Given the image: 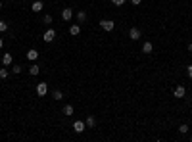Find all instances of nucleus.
I'll list each match as a JSON object with an SVG mask.
<instances>
[{
	"instance_id": "25",
	"label": "nucleus",
	"mask_w": 192,
	"mask_h": 142,
	"mask_svg": "<svg viewBox=\"0 0 192 142\" xmlns=\"http://www.w3.org/2000/svg\"><path fill=\"white\" fill-rule=\"evenodd\" d=\"M131 2H133V4H134V6H138V4H140V2H142V0H131Z\"/></svg>"
},
{
	"instance_id": "19",
	"label": "nucleus",
	"mask_w": 192,
	"mask_h": 142,
	"mask_svg": "<svg viewBox=\"0 0 192 142\" xmlns=\"http://www.w3.org/2000/svg\"><path fill=\"white\" fill-rule=\"evenodd\" d=\"M64 113H65V115H71V113H73V106H69V104H67V106H64Z\"/></svg>"
},
{
	"instance_id": "16",
	"label": "nucleus",
	"mask_w": 192,
	"mask_h": 142,
	"mask_svg": "<svg viewBox=\"0 0 192 142\" xmlns=\"http://www.w3.org/2000/svg\"><path fill=\"white\" fill-rule=\"evenodd\" d=\"M94 125H96V119L92 115H88L87 117V127H94Z\"/></svg>"
},
{
	"instance_id": "2",
	"label": "nucleus",
	"mask_w": 192,
	"mask_h": 142,
	"mask_svg": "<svg viewBox=\"0 0 192 142\" xmlns=\"http://www.w3.org/2000/svg\"><path fill=\"white\" fill-rule=\"evenodd\" d=\"M100 27H102L104 31H113L115 23H113V21H110V19H102V21H100Z\"/></svg>"
},
{
	"instance_id": "27",
	"label": "nucleus",
	"mask_w": 192,
	"mask_h": 142,
	"mask_svg": "<svg viewBox=\"0 0 192 142\" xmlns=\"http://www.w3.org/2000/svg\"><path fill=\"white\" fill-rule=\"evenodd\" d=\"M188 50H190V52H192V42H190V44H188Z\"/></svg>"
},
{
	"instance_id": "20",
	"label": "nucleus",
	"mask_w": 192,
	"mask_h": 142,
	"mask_svg": "<svg viewBox=\"0 0 192 142\" xmlns=\"http://www.w3.org/2000/svg\"><path fill=\"white\" fill-rule=\"evenodd\" d=\"M12 73L19 75V73H21V66H14V67H12Z\"/></svg>"
},
{
	"instance_id": "3",
	"label": "nucleus",
	"mask_w": 192,
	"mask_h": 142,
	"mask_svg": "<svg viewBox=\"0 0 192 142\" xmlns=\"http://www.w3.org/2000/svg\"><path fill=\"white\" fill-rule=\"evenodd\" d=\"M185 94H186V90H185V87H183V84L175 87V90H173V96H175V98H185Z\"/></svg>"
},
{
	"instance_id": "23",
	"label": "nucleus",
	"mask_w": 192,
	"mask_h": 142,
	"mask_svg": "<svg viewBox=\"0 0 192 142\" xmlns=\"http://www.w3.org/2000/svg\"><path fill=\"white\" fill-rule=\"evenodd\" d=\"M8 29V25H6V21H0V31H2V33H4V31H6Z\"/></svg>"
},
{
	"instance_id": "1",
	"label": "nucleus",
	"mask_w": 192,
	"mask_h": 142,
	"mask_svg": "<svg viewBox=\"0 0 192 142\" xmlns=\"http://www.w3.org/2000/svg\"><path fill=\"white\" fill-rule=\"evenodd\" d=\"M42 39L46 40V42H52V40L56 39V31L52 29V27H50V29H46V31H44V35H42Z\"/></svg>"
},
{
	"instance_id": "13",
	"label": "nucleus",
	"mask_w": 192,
	"mask_h": 142,
	"mask_svg": "<svg viewBox=\"0 0 192 142\" xmlns=\"http://www.w3.org/2000/svg\"><path fill=\"white\" fill-rule=\"evenodd\" d=\"M77 19H79L81 23H83V21H87V12H83V10H81L79 14H77Z\"/></svg>"
},
{
	"instance_id": "22",
	"label": "nucleus",
	"mask_w": 192,
	"mask_h": 142,
	"mask_svg": "<svg viewBox=\"0 0 192 142\" xmlns=\"http://www.w3.org/2000/svg\"><path fill=\"white\" fill-rule=\"evenodd\" d=\"M112 4H113V6H123L125 0H112Z\"/></svg>"
},
{
	"instance_id": "9",
	"label": "nucleus",
	"mask_w": 192,
	"mask_h": 142,
	"mask_svg": "<svg viewBox=\"0 0 192 142\" xmlns=\"http://www.w3.org/2000/svg\"><path fill=\"white\" fill-rule=\"evenodd\" d=\"M12 60H14V58H12V54H8V52H6V54L2 56V66H12Z\"/></svg>"
},
{
	"instance_id": "14",
	"label": "nucleus",
	"mask_w": 192,
	"mask_h": 142,
	"mask_svg": "<svg viewBox=\"0 0 192 142\" xmlns=\"http://www.w3.org/2000/svg\"><path fill=\"white\" fill-rule=\"evenodd\" d=\"M8 75H10V71H8L6 66H4L2 69H0V79H8Z\"/></svg>"
},
{
	"instance_id": "26",
	"label": "nucleus",
	"mask_w": 192,
	"mask_h": 142,
	"mask_svg": "<svg viewBox=\"0 0 192 142\" xmlns=\"http://www.w3.org/2000/svg\"><path fill=\"white\" fill-rule=\"evenodd\" d=\"M2 46H4V40H2V39H0V48H2Z\"/></svg>"
},
{
	"instance_id": "12",
	"label": "nucleus",
	"mask_w": 192,
	"mask_h": 142,
	"mask_svg": "<svg viewBox=\"0 0 192 142\" xmlns=\"http://www.w3.org/2000/svg\"><path fill=\"white\" fill-rule=\"evenodd\" d=\"M69 33H71L73 36H77V35L81 33V27L79 25H71V27H69Z\"/></svg>"
},
{
	"instance_id": "11",
	"label": "nucleus",
	"mask_w": 192,
	"mask_h": 142,
	"mask_svg": "<svg viewBox=\"0 0 192 142\" xmlns=\"http://www.w3.org/2000/svg\"><path fill=\"white\" fill-rule=\"evenodd\" d=\"M37 58H39V52H37L35 48H33V50H29V52H27V60H31V62H33V60H37Z\"/></svg>"
},
{
	"instance_id": "15",
	"label": "nucleus",
	"mask_w": 192,
	"mask_h": 142,
	"mask_svg": "<svg viewBox=\"0 0 192 142\" xmlns=\"http://www.w3.org/2000/svg\"><path fill=\"white\" fill-rule=\"evenodd\" d=\"M52 98H54V100H62L64 98L62 90H54V92H52Z\"/></svg>"
},
{
	"instance_id": "5",
	"label": "nucleus",
	"mask_w": 192,
	"mask_h": 142,
	"mask_svg": "<svg viewBox=\"0 0 192 142\" xmlns=\"http://www.w3.org/2000/svg\"><path fill=\"white\" fill-rule=\"evenodd\" d=\"M129 39L131 40H138L140 39V29H138V27H133V29L129 31Z\"/></svg>"
},
{
	"instance_id": "6",
	"label": "nucleus",
	"mask_w": 192,
	"mask_h": 142,
	"mask_svg": "<svg viewBox=\"0 0 192 142\" xmlns=\"http://www.w3.org/2000/svg\"><path fill=\"white\" fill-rule=\"evenodd\" d=\"M42 8H44L42 0H35V2H33V6H31V10L37 14V12H42Z\"/></svg>"
},
{
	"instance_id": "4",
	"label": "nucleus",
	"mask_w": 192,
	"mask_h": 142,
	"mask_svg": "<svg viewBox=\"0 0 192 142\" xmlns=\"http://www.w3.org/2000/svg\"><path fill=\"white\" fill-rule=\"evenodd\" d=\"M46 92H48V84L46 83H39L37 84V94L39 96H44Z\"/></svg>"
},
{
	"instance_id": "28",
	"label": "nucleus",
	"mask_w": 192,
	"mask_h": 142,
	"mask_svg": "<svg viewBox=\"0 0 192 142\" xmlns=\"http://www.w3.org/2000/svg\"><path fill=\"white\" fill-rule=\"evenodd\" d=\"M0 8H2V2H0Z\"/></svg>"
},
{
	"instance_id": "17",
	"label": "nucleus",
	"mask_w": 192,
	"mask_h": 142,
	"mask_svg": "<svg viewBox=\"0 0 192 142\" xmlns=\"http://www.w3.org/2000/svg\"><path fill=\"white\" fill-rule=\"evenodd\" d=\"M39 71H40L39 66H31L29 67V73H31V75H39Z\"/></svg>"
},
{
	"instance_id": "29",
	"label": "nucleus",
	"mask_w": 192,
	"mask_h": 142,
	"mask_svg": "<svg viewBox=\"0 0 192 142\" xmlns=\"http://www.w3.org/2000/svg\"><path fill=\"white\" fill-rule=\"evenodd\" d=\"M190 140H192V138H190Z\"/></svg>"
},
{
	"instance_id": "8",
	"label": "nucleus",
	"mask_w": 192,
	"mask_h": 142,
	"mask_svg": "<svg viewBox=\"0 0 192 142\" xmlns=\"http://www.w3.org/2000/svg\"><path fill=\"white\" fill-rule=\"evenodd\" d=\"M71 17H73V12H71V8H65V10L62 12V19H64V21H69Z\"/></svg>"
},
{
	"instance_id": "7",
	"label": "nucleus",
	"mask_w": 192,
	"mask_h": 142,
	"mask_svg": "<svg viewBox=\"0 0 192 142\" xmlns=\"http://www.w3.org/2000/svg\"><path fill=\"white\" fill-rule=\"evenodd\" d=\"M85 127H87V123H83V121H75V123H73V129H75V133H83Z\"/></svg>"
},
{
	"instance_id": "18",
	"label": "nucleus",
	"mask_w": 192,
	"mask_h": 142,
	"mask_svg": "<svg viewBox=\"0 0 192 142\" xmlns=\"http://www.w3.org/2000/svg\"><path fill=\"white\" fill-rule=\"evenodd\" d=\"M179 133H181V135H186V133H188V125H186V123H183L181 127H179Z\"/></svg>"
},
{
	"instance_id": "21",
	"label": "nucleus",
	"mask_w": 192,
	"mask_h": 142,
	"mask_svg": "<svg viewBox=\"0 0 192 142\" xmlns=\"http://www.w3.org/2000/svg\"><path fill=\"white\" fill-rule=\"evenodd\" d=\"M42 23H46V25H50V23H52V17H50V15H44V17H42Z\"/></svg>"
},
{
	"instance_id": "24",
	"label": "nucleus",
	"mask_w": 192,
	"mask_h": 142,
	"mask_svg": "<svg viewBox=\"0 0 192 142\" xmlns=\"http://www.w3.org/2000/svg\"><path fill=\"white\" fill-rule=\"evenodd\" d=\"M186 71H188V77L192 79V66H188V69H186Z\"/></svg>"
},
{
	"instance_id": "10",
	"label": "nucleus",
	"mask_w": 192,
	"mask_h": 142,
	"mask_svg": "<svg viewBox=\"0 0 192 142\" xmlns=\"http://www.w3.org/2000/svg\"><path fill=\"white\" fill-rule=\"evenodd\" d=\"M152 50H154L152 42H144L142 44V52H144V54H152Z\"/></svg>"
}]
</instances>
